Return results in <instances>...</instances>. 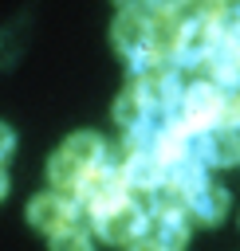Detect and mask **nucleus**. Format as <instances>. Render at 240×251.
Wrapping results in <instances>:
<instances>
[{
  "instance_id": "nucleus-14",
  "label": "nucleus",
  "mask_w": 240,
  "mask_h": 251,
  "mask_svg": "<svg viewBox=\"0 0 240 251\" xmlns=\"http://www.w3.org/2000/svg\"><path fill=\"white\" fill-rule=\"evenodd\" d=\"M220 126L240 133V90H228V94H224V114H220Z\"/></svg>"
},
{
  "instance_id": "nucleus-7",
  "label": "nucleus",
  "mask_w": 240,
  "mask_h": 251,
  "mask_svg": "<svg viewBox=\"0 0 240 251\" xmlns=\"http://www.w3.org/2000/svg\"><path fill=\"white\" fill-rule=\"evenodd\" d=\"M142 239L157 243L161 251H181L189 243V216L181 208H153L146 216V231Z\"/></svg>"
},
{
  "instance_id": "nucleus-2",
  "label": "nucleus",
  "mask_w": 240,
  "mask_h": 251,
  "mask_svg": "<svg viewBox=\"0 0 240 251\" xmlns=\"http://www.w3.org/2000/svg\"><path fill=\"white\" fill-rule=\"evenodd\" d=\"M122 200H130V188H126V176H122L118 161L94 165V169L83 176L79 192H75V204H83L90 216H98V212H106V208H114V204H122Z\"/></svg>"
},
{
  "instance_id": "nucleus-6",
  "label": "nucleus",
  "mask_w": 240,
  "mask_h": 251,
  "mask_svg": "<svg viewBox=\"0 0 240 251\" xmlns=\"http://www.w3.org/2000/svg\"><path fill=\"white\" fill-rule=\"evenodd\" d=\"M75 208L79 204L71 196H63V192H39V196L28 200V224L39 227V231L59 235V231L75 227Z\"/></svg>"
},
{
  "instance_id": "nucleus-10",
  "label": "nucleus",
  "mask_w": 240,
  "mask_h": 251,
  "mask_svg": "<svg viewBox=\"0 0 240 251\" xmlns=\"http://www.w3.org/2000/svg\"><path fill=\"white\" fill-rule=\"evenodd\" d=\"M228 204H232V200H228V188H220V184L209 180V184L185 204V216L197 220V224H209V227H212V224H220V220L228 216Z\"/></svg>"
},
{
  "instance_id": "nucleus-4",
  "label": "nucleus",
  "mask_w": 240,
  "mask_h": 251,
  "mask_svg": "<svg viewBox=\"0 0 240 251\" xmlns=\"http://www.w3.org/2000/svg\"><path fill=\"white\" fill-rule=\"evenodd\" d=\"M177 114L185 118V126H193L197 133L220 126V114H224V90L205 78V82H189L181 90V102H177Z\"/></svg>"
},
{
  "instance_id": "nucleus-11",
  "label": "nucleus",
  "mask_w": 240,
  "mask_h": 251,
  "mask_svg": "<svg viewBox=\"0 0 240 251\" xmlns=\"http://www.w3.org/2000/svg\"><path fill=\"white\" fill-rule=\"evenodd\" d=\"M209 75H212V82L224 90H240V43L236 39H224L220 35V43H216V51L209 55Z\"/></svg>"
},
{
  "instance_id": "nucleus-13",
  "label": "nucleus",
  "mask_w": 240,
  "mask_h": 251,
  "mask_svg": "<svg viewBox=\"0 0 240 251\" xmlns=\"http://www.w3.org/2000/svg\"><path fill=\"white\" fill-rule=\"evenodd\" d=\"M51 251H94V247H90L87 231L75 224V227H67V231H59V235H51Z\"/></svg>"
},
{
  "instance_id": "nucleus-12",
  "label": "nucleus",
  "mask_w": 240,
  "mask_h": 251,
  "mask_svg": "<svg viewBox=\"0 0 240 251\" xmlns=\"http://www.w3.org/2000/svg\"><path fill=\"white\" fill-rule=\"evenodd\" d=\"M153 114H157V110H150L134 86H126V90L114 98V122H118L126 133H134V129H142L146 122H153Z\"/></svg>"
},
{
  "instance_id": "nucleus-8",
  "label": "nucleus",
  "mask_w": 240,
  "mask_h": 251,
  "mask_svg": "<svg viewBox=\"0 0 240 251\" xmlns=\"http://www.w3.org/2000/svg\"><path fill=\"white\" fill-rule=\"evenodd\" d=\"M130 86H134V90L142 94V102H146L150 110H157V114H173L177 102H181V86H177V78H173L169 67H153V71L138 75Z\"/></svg>"
},
{
  "instance_id": "nucleus-16",
  "label": "nucleus",
  "mask_w": 240,
  "mask_h": 251,
  "mask_svg": "<svg viewBox=\"0 0 240 251\" xmlns=\"http://www.w3.org/2000/svg\"><path fill=\"white\" fill-rule=\"evenodd\" d=\"M126 251H161V247H157V243H150V239H138V243H130Z\"/></svg>"
},
{
  "instance_id": "nucleus-1",
  "label": "nucleus",
  "mask_w": 240,
  "mask_h": 251,
  "mask_svg": "<svg viewBox=\"0 0 240 251\" xmlns=\"http://www.w3.org/2000/svg\"><path fill=\"white\" fill-rule=\"evenodd\" d=\"M102 161H106V141H102L94 129H79V133H71V137L51 153V161H47L51 192H63V196L75 200L83 176H87L94 165H102Z\"/></svg>"
},
{
  "instance_id": "nucleus-15",
  "label": "nucleus",
  "mask_w": 240,
  "mask_h": 251,
  "mask_svg": "<svg viewBox=\"0 0 240 251\" xmlns=\"http://www.w3.org/2000/svg\"><path fill=\"white\" fill-rule=\"evenodd\" d=\"M12 149H16V133H12V126L0 122V165L12 157Z\"/></svg>"
},
{
  "instance_id": "nucleus-3",
  "label": "nucleus",
  "mask_w": 240,
  "mask_h": 251,
  "mask_svg": "<svg viewBox=\"0 0 240 251\" xmlns=\"http://www.w3.org/2000/svg\"><path fill=\"white\" fill-rule=\"evenodd\" d=\"M153 12H157V4H122L118 8L114 24H110V39L126 59L153 47Z\"/></svg>"
},
{
  "instance_id": "nucleus-5",
  "label": "nucleus",
  "mask_w": 240,
  "mask_h": 251,
  "mask_svg": "<svg viewBox=\"0 0 240 251\" xmlns=\"http://www.w3.org/2000/svg\"><path fill=\"white\" fill-rule=\"evenodd\" d=\"M90 220H94V231H98L106 243H118V247L138 243L142 231H146V212H142L134 200H122V204H114V208H106V212H98V216H90Z\"/></svg>"
},
{
  "instance_id": "nucleus-9",
  "label": "nucleus",
  "mask_w": 240,
  "mask_h": 251,
  "mask_svg": "<svg viewBox=\"0 0 240 251\" xmlns=\"http://www.w3.org/2000/svg\"><path fill=\"white\" fill-rule=\"evenodd\" d=\"M197 157L205 165H240V133L224 126L197 133Z\"/></svg>"
},
{
  "instance_id": "nucleus-17",
  "label": "nucleus",
  "mask_w": 240,
  "mask_h": 251,
  "mask_svg": "<svg viewBox=\"0 0 240 251\" xmlns=\"http://www.w3.org/2000/svg\"><path fill=\"white\" fill-rule=\"evenodd\" d=\"M4 192H8V173L0 169V196H4Z\"/></svg>"
}]
</instances>
